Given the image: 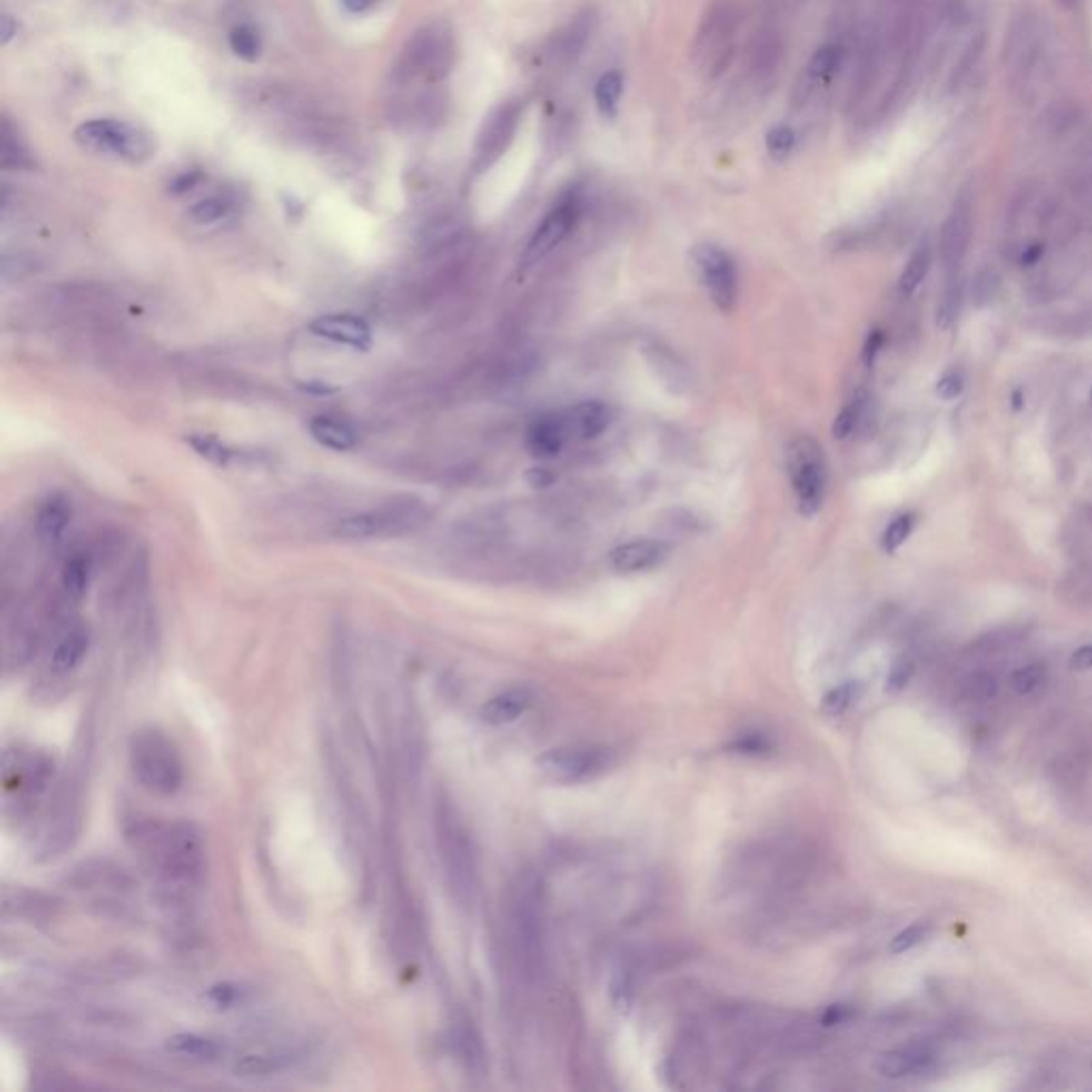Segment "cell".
<instances>
[{
    "label": "cell",
    "instance_id": "6da1fadb",
    "mask_svg": "<svg viewBox=\"0 0 1092 1092\" xmlns=\"http://www.w3.org/2000/svg\"><path fill=\"white\" fill-rule=\"evenodd\" d=\"M133 849L174 888H190L204 877L207 854L204 832L190 821H139L128 830Z\"/></svg>",
    "mask_w": 1092,
    "mask_h": 1092
},
{
    "label": "cell",
    "instance_id": "7a4b0ae2",
    "mask_svg": "<svg viewBox=\"0 0 1092 1092\" xmlns=\"http://www.w3.org/2000/svg\"><path fill=\"white\" fill-rule=\"evenodd\" d=\"M455 58L457 45L452 30L442 22L429 24L406 43L395 69H392V79L397 85L416 82L427 85L438 84L452 71Z\"/></svg>",
    "mask_w": 1092,
    "mask_h": 1092
},
{
    "label": "cell",
    "instance_id": "3957f363",
    "mask_svg": "<svg viewBox=\"0 0 1092 1092\" xmlns=\"http://www.w3.org/2000/svg\"><path fill=\"white\" fill-rule=\"evenodd\" d=\"M133 775L147 791L171 796L184 783V764L175 742L156 728H144L133 734L128 745Z\"/></svg>",
    "mask_w": 1092,
    "mask_h": 1092
},
{
    "label": "cell",
    "instance_id": "277c9868",
    "mask_svg": "<svg viewBox=\"0 0 1092 1092\" xmlns=\"http://www.w3.org/2000/svg\"><path fill=\"white\" fill-rule=\"evenodd\" d=\"M1046 56V26L1039 14L1028 7L1011 17L1003 45L1005 82L1014 94H1024L1039 73Z\"/></svg>",
    "mask_w": 1092,
    "mask_h": 1092
},
{
    "label": "cell",
    "instance_id": "5b68a950",
    "mask_svg": "<svg viewBox=\"0 0 1092 1092\" xmlns=\"http://www.w3.org/2000/svg\"><path fill=\"white\" fill-rule=\"evenodd\" d=\"M435 824H438V848L446 879L457 898L462 903H468L476 888V862L472 840L451 807L440 805Z\"/></svg>",
    "mask_w": 1092,
    "mask_h": 1092
},
{
    "label": "cell",
    "instance_id": "8992f818",
    "mask_svg": "<svg viewBox=\"0 0 1092 1092\" xmlns=\"http://www.w3.org/2000/svg\"><path fill=\"white\" fill-rule=\"evenodd\" d=\"M75 139L85 150L98 152L128 163H144L154 154L156 144L150 133L114 118H96L77 126Z\"/></svg>",
    "mask_w": 1092,
    "mask_h": 1092
},
{
    "label": "cell",
    "instance_id": "52a82bcc",
    "mask_svg": "<svg viewBox=\"0 0 1092 1092\" xmlns=\"http://www.w3.org/2000/svg\"><path fill=\"white\" fill-rule=\"evenodd\" d=\"M785 462L799 511L805 517H813L821 508L826 491V462L821 446L809 435H799L789 442Z\"/></svg>",
    "mask_w": 1092,
    "mask_h": 1092
},
{
    "label": "cell",
    "instance_id": "ba28073f",
    "mask_svg": "<svg viewBox=\"0 0 1092 1092\" xmlns=\"http://www.w3.org/2000/svg\"><path fill=\"white\" fill-rule=\"evenodd\" d=\"M612 762V751L604 745H568L544 751L536 759V769L549 781L574 785L604 775Z\"/></svg>",
    "mask_w": 1092,
    "mask_h": 1092
},
{
    "label": "cell",
    "instance_id": "9c48e42d",
    "mask_svg": "<svg viewBox=\"0 0 1092 1092\" xmlns=\"http://www.w3.org/2000/svg\"><path fill=\"white\" fill-rule=\"evenodd\" d=\"M736 30H739V11L732 0L715 3L704 17L696 41L698 63L709 75H717L726 69L734 54Z\"/></svg>",
    "mask_w": 1092,
    "mask_h": 1092
},
{
    "label": "cell",
    "instance_id": "30bf717a",
    "mask_svg": "<svg viewBox=\"0 0 1092 1092\" xmlns=\"http://www.w3.org/2000/svg\"><path fill=\"white\" fill-rule=\"evenodd\" d=\"M691 263L710 302L723 314H730L739 302V273L728 250L710 242L696 243L691 248Z\"/></svg>",
    "mask_w": 1092,
    "mask_h": 1092
},
{
    "label": "cell",
    "instance_id": "8fae6325",
    "mask_svg": "<svg viewBox=\"0 0 1092 1092\" xmlns=\"http://www.w3.org/2000/svg\"><path fill=\"white\" fill-rule=\"evenodd\" d=\"M521 118H523V101H519V98L500 103L484 118L481 131L476 134L474 161H472L478 174L493 167L506 154L508 147L512 145L514 134L519 131Z\"/></svg>",
    "mask_w": 1092,
    "mask_h": 1092
},
{
    "label": "cell",
    "instance_id": "7c38bea8",
    "mask_svg": "<svg viewBox=\"0 0 1092 1092\" xmlns=\"http://www.w3.org/2000/svg\"><path fill=\"white\" fill-rule=\"evenodd\" d=\"M422 514L419 506H395L367 511L342 519L335 525V536L343 540H373L384 536H397L419 525Z\"/></svg>",
    "mask_w": 1092,
    "mask_h": 1092
},
{
    "label": "cell",
    "instance_id": "4fadbf2b",
    "mask_svg": "<svg viewBox=\"0 0 1092 1092\" xmlns=\"http://www.w3.org/2000/svg\"><path fill=\"white\" fill-rule=\"evenodd\" d=\"M579 196L568 194L566 199H561L560 204L542 218L538 229L531 233L530 242H527L523 250V256H521V267L527 269L538 265V263L544 261L555 248H560V245L566 242L570 233H572L576 220H579Z\"/></svg>",
    "mask_w": 1092,
    "mask_h": 1092
},
{
    "label": "cell",
    "instance_id": "5bb4252c",
    "mask_svg": "<svg viewBox=\"0 0 1092 1092\" xmlns=\"http://www.w3.org/2000/svg\"><path fill=\"white\" fill-rule=\"evenodd\" d=\"M512 919L519 954H523L525 967L530 971H536L542 962V913H540V898L533 886L523 883L517 889Z\"/></svg>",
    "mask_w": 1092,
    "mask_h": 1092
},
{
    "label": "cell",
    "instance_id": "9a60e30c",
    "mask_svg": "<svg viewBox=\"0 0 1092 1092\" xmlns=\"http://www.w3.org/2000/svg\"><path fill=\"white\" fill-rule=\"evenodd\" d=\"M973 231V207L968 196H960L956 201L952 212L948 213L946 223L941 229V242H938V253H941L943 267L949 275H956L962 261H965L968 243H971Z\"/></svg>",
    "mask_w": 1092,
    "mask_h": 1092
},
{
    "label": "cell",
    "instance_id": "2e32d148",
    "mask_svg": "<svg viewBox=\"0 0 1092 1092\" xmlns=\"http://www.w3.org/2000/svg\"><path fill=\"white\" fill-rule=\"evenodd\" d=\"M668 553L670 549L661 540L636 538L615 546L609 553V563L619 574L649 572V570L660 568L668 560Z\"/></svg>",
    "mask_w": 1092,
    "mask_h": 1092
},
{
    "label": "cell",
    "instance_id": "e0dca14e",
    "mask_svg": "<svg viewBox=\"0 0 1092 1092\" xmlns=\"http://www.w3.org/2000/svg\"><path fill=\"white\" fill-rule=\"evenodd\" d=\"M310 333L329 340L342 346H351L354 351H370L372 329L363 318L354 314H324L310 323Z\"/></svg>",
    "mask_w": 1092,
    "mask_h": 1092
},
{
    "label": "cell",
    "instance_id": "ac0fdd59",
    "mask_svg": "<svg viewBox=\"0 0 1092 1092\" xmlns=\"http://www.w3.org/2000/svg\"><path fill=\"white\" fill-rule=\"evenodd\" d=\"M566 427L561 414H540L530 422L525 432V444L531 457L549 462L557 457L566 444Z\"/></svg>",
    "mask_w": 1092,
    "mask_h": 1092
},
{
    "label": "cell",
    "instance_id": "d6986e66",
    "mask_svg": "<svg viewBox=\"0 0 1092 1092\" xmlns=\"http://www.w3.org/2000/svg\"><path fill=\"white\" fill-rule=\"evenodd\" d=\"M568 438L593 440L602 435L611 425V410L604 402L587 400L574 403L561 414Z\"/></svg>",
    "mask_w": 1092,
    "mask_h": 1092
},
{
    "label": "cell",
    "instance_id": "ffe728a7",
    "mask_svg": "<svg viewBox=\"0 0 1092 1092\" xmlns=\"http://www.w3.org/2000/svg\"><path fill=\"white\" fill-rule=\"evenodd\" d=\"M531 704V693L523 687H514L501 693H495L481 707V720L489 726H506L517 721Z\"/></svg>",
    "mask_w": 1092,
    "mask_h": 1092
},
{
    "label": "cell",
    "instance_id": "44dd1931",
    "mask_svg": "<svg viewBox=\"0 0 1092 1092\" xmlns=\"http://www.w3.org/2000/svg\"><path fill=\"white\" fill-rule=\"evenodd\" d=\"M71 523V506L65 498H49L36 512V538L41 544L56 546Z\"/></svg>",
    "mask_w": 1092,
    "mask_h": 1092
},
{
    "label": "cell",
    "instance_id": "7402d4cb",
    "mask_svg": "<svg viewBox=\"0 0 1092 1092\" xmlns=\"http://www.w3.org/2000/svg\"><path fill=\"white\" fill-rule=\"evenodd\" d=\"M310 435L324 449L343 452L357 446V432L346 421L333 416H314L310 421Z\"/></svg>",
    "mask_w": 1092,
    "mask_h": 1092
},
{
    "label": "cell",
    "instance_id": "603a6c76",
    "mask_svg": "<svg viewBox=\"0 0 1092 1092\" xmlns=\"http://www.w3.org/2000/svg\"><path fill=\"white\" fill-rule=\"evenodd\" d=\"M167 1052L174 1054V1057L180 1058H190V1060H216L220 1054H223V1046L218 1044L216 1039H212V1037L199 1035V1033H177L171 1035L167 1039Z\"/></svg>",
    "mask_w": 1092,
    "mask_h": 1092
},
{
    "label": "cell",
    "instance_id": "cb8c5ba5",
    "mask_svg": "<svg viewBox=\"0 0 1092 1092\" xmlns=\"http://www.w3.org/2000/svg\"><path fill=\"white\" fill-rule=\"evenodd\" d=\"M88 647H90L88 631L82 628L69 631V634H66L63 640L58 642V647L54 649L52 668L56 672L75 670V668L82 664L85 653H88Z\"/></svg>",
    "mask_w": 1092,
    "mask_h": 1092
},
{
    "label": "cell",
    "instance_id": "d4e9b609",
    "mask_svg": "<svg viewBox=\"0 0 1092 1092\" xmlns=\"http://www.w3.org/2000/svg\"><path fill=\"white\" fill-rule=\"evenodd\" d=\"M932 265V248L928 245V242L919 243L916 250H913V254L909 256V261H907V265L903 269V273H900L898 280V291L900 294H905V297H909L919 288V284L926 280V275L930 272Z\"/></svg>",
    "mask_w": 1092,
    "mask_h": 1092
},
{
    "label": "cell",
    "instance_id": "484cf974",
    "mask_svg": "<svg viewBox=\"0 0 1092 1092\" xmlns=\"http://www.w3.org/2000/svg\"><path fill=\"white\" fill-rule=\"evenodd\" d=\"M926 1060H928V1057H926L922 1050H913V1047H909V1050H894L883 1054V1057L877 1060V1071H879L881 1076L892 1079L903 1077L918 1071Z\"/></svg>",
    "mask_w": 1092,
    "mask_h": 1092
},
{
    "label": "cell",
    "instance_id": "4316f807",
    "mask_svg": "<svg viewBox=\"0 0 1092 1092\" xmlns=\"http://www.w3.org/2000/svg\"><path fill=\"white\" fill-rule=\"evenodd\" d=\"M233 210H235V205H233L231 199H226V196H207V199L199 201V204H194L188 210V218L193 220L194 224L207 226V224H216L220 220L229 218Z\"/></svg>",
    "mask_w": 1092,
    "mask_h": 1092
},
{
    "label": "cell",
    "instance_id": "83f0119b",
    "mask_svg": "<svg viewBox=\"0 0 1092 1092\" xmlns=\"http://www.w3.org/2000/svg\"><path fill=\"white\" fill-rule=\"evenodd\" d=\"M90 585V561L84 555H73L63 566V587L73 600H79L88 591Z\"/></svg>",
    "mask_w": 1092,
    "mask_h": 1092
},
{
    "label": "cell",
    "instance_id": "f1b7e54d",
    "mask_svg": "<svg viewBox=\"0 0 1092 1092\" xmlns=\"http://www.w3.org/2000/svg\"><path fill=\"white\" fill-rule=\"evenodd\" d=\"M186 442L193 449L199 452L201 457L207 459V462L220 465V468H226V465H231L233 459L237 457L235 451H231L229 446L223 444L216 435H205V433H193L188 435Z\"/></svg>",
    "mask_w": 1092,
    "mask_h": 1092
},
{
    "label": "cell",
    "instance_id": "f546056e",
    "mask_svg": "<svg viewBox=\"0 0 1092 1092\" xmlns=\"http://www.w3.org/2000/svg\"><path fill=\"white\" fill-rule=\"evenodd\" d=\"M623 94V79L617 71L604 73L595 84V103L602 115H615L619 101Z\"/></svg>",
    "mask_w": 1092,
    "mask_h": 1092
},
{
    "label": "cell",
    "instance_id": "4dcf8cb0",
    "mask_svg": "<svg viewBox=\"0 0 1092 1092\" xmlns=\"http://www.w3.org/2000/svg\"><path fill=\"white\" fill-rule=\"evenodd\" d=\"M840 60H843V49L839 45L819 47L811 58V63H809V79H813V82H828V79L839 71Z\"/></svg>",
    "mask_w": 1092,
    "mask_h": 1092
},
{
    "label": "cell",
    "instance_id": "1f68e13d",
    "mask_svg": "<svg viewBox=\"0 0 1092 1092\" xmlns=\"http://www.w3.org/2000/svg\"><path fill=\"white\" fill-rule=\"evenodd\" d=\"M233 1069H235L237 1076H243V1077H265V1076H272V1073L282 1069V1058L273 1057V1054H259V1052L243 1054L242 1058H237V1063Z\"/></svg>",
    "mask_w": 1092,
    "mask_h": 1092
},
{
    "label": "cell",
    "instance_id": "d6a6232c",
    "mask_svg": "<svg viewBox=\"0 0 1092 1092\" xmlns=\"http://www.w3.org/2000/svg\"><path fill=\"white\" fill-rule=\"evenodd\" d=\"M231 52L245 63H256L261 56V36L253 26H235L229 35Z\"/></svg>",
    "mask_w": 1092,
    "mask_h": 1092
},
{
    "label": "cell",
    "instance_id": "836d02e7",
    "mask_svg": "<svg viewBox=\"0 0 1092 1092\" xmlns=\"http://www.w3.org/2000/svg\"><path fill=\"white\" fill-rule=\"evenodd\" d=\"M864 403H867L864 402V392H856V395L851 397L848 403H845L837 419H834V425H832L834 438L845 440L856 432L858 422H860V419H862Z\"/></svg>",
    "mask_w": 1092,
    "mask_h": 1092
},
{
    "label": "cell",
    "instance_id": "e575fe53",
    "mask_svg": "<svg viewBox=\"0 0 1092 1092\" xmlns=\"http://www.w3.org/2000/svg\"><path fill=\"white\" fill-rule=\"evenodd\" d=\"M0 134H3V167H30L33 161H30L28 150L24 147L22 141L15 137L14 128H11L7 120L3 122V131H0Z\"/></svg>",
    "mask_w": 1092,
    "mask_h": 1092
},
{
    "label": "cell",
    "instance_id": "d590c367",
    "mask_svg": "<svg viewBox=\"0 0 1092 1092\" xmlns=\"http://www.w3.org/2000/svg\"><path fill=\"white\" fill-rule=\"evenodd\" d=\"M856 698H858V683H843V685L834 687V690H830L824 698H821L819 709L824 715L839 717L856 702Z\"/></svg>",
    "mask_w": 1092,
    "mask_h": 1092
},
{
    "label": "cell",
    "instance_id": "8d00e7d4",
    "mask_svg": "<svg viewBox=\"0 0 1092 1092\" xmlns=\"http://www.w3.org/2000/svg\"><path fill=\"white\" fill-rule=\"evenodd\" d=\"M960 308V284L958 280H956V275H949L946 288H943L941 299H938L937 305V324L938 327L948 329L949 324L954 323L956 314H958Z\"/></svg>",
    "mask_w": 1092,
    "mask_h": 1092
},
{
    "label": "cell",
    "instance_id": "74e56055",
    "mask_svg": "<svg viewBox=\"0 0 1092 1092\" xmlns=\"http://www.w3.org/2000/svg\"><path fill=\"white\" fill-rule=\"evenodd\" d=\"M913 523H916V517L909 512L900 514V517L894 519L892 523L886 527V531H883L881 549L886 551V553H897L900 546L907 542V538L911 536Z\"/></svg>",
    "mask_w": 1092,
    "mask_h": 1092
},
{
    "label": "cell",
    "instance_id": "f35d334b",
    "mask_svg": "<svg viewBox=\"0 0 1092 1092\" xmlns=\"http://www.w3.org/2000/svg\"><path fill=\"white\" fill-rule=\"evenodd\" d=\"M796 145V133L788 124H779L770 128L766 134V150L772 158H785L791 154Z\"/></svg>",
    "mask_w": 1092,
    "mask_h": 1092
},
{
    "label": "cell",
    "instance_id": "ab89813d",
    "mask_svg": "<svg viewBox=\"0 0 1092 1092\" xmlns=\"http://www.w3.org/2000/svg\"><path fill=\"white\" fill-rule=\"evenodd\" d=\"M930 924L928 922H918L909 926V928H905L903 932H898L897 937L892 938V943H889V952L892 954H903L909 952L911 948L919 946V943L926 941L930 935Z\"/></svg>",
    "mask_w": 1092,
    "mask_h": 1092
},
{
    "label": "cell",
    "instance_id": "60d3db41",
    "mask_svg": "<svg viewBox=\"0 0 1092 1092\" xmlns=\"http://www.w3.org/2000/svg\"><path fill=\"white\" fill-rule=\"evenodd\" d=\"M1044 679H1046L1044 664H1028L1014 672V677H1011V685H1014V690L1018 693H1030V691H1035L1041 683H1044Z\"/></svg>",
    "mask_w": 1092,
    "mask_h": 1092
},
{
    "label": "cell",
    "instance_id": "b9f144b4",
    "mask_svg": "<svg viewBox=\"0 0 1092 1092\" xmlns=\"http://www.w3.org/2000/svg\"><path fill=\"white\" fill-rule=\"evenodd\" d=\"M732 750L745 753V756H759V753L770 750V742L762 734H747L734 742Z\"/></svg>",
    "mask_w": 1092,
    "mask_h": 1092
},
{
    "label": "cell",
    "instance_id": "7bdbcfd3",
    "mask_svg": "<svg viewBox=\"0 0 1092 1092\" xmlns=\"http://www.w3.org/2000/svg\"><path fill=\"white\" fill-rule=\"evenodd\" d=\"M967 687H968V693H971L973 698L986 700V698L995 696L997 680H995V677H990V674H975V677L968 680Z\"/></svg>",
    "mask_w": 1092,
    "mask_h": 1092
},
{
    "label": "cell",
    "instance_id": "ee69618b",
    "mask_svg": "<svg viewBox=\"0 0 1092 1092\" xmlns=\"http://www.w3.org/2000/svg\"><path fill=\"white\" fill-rule=\"evenodd\" d=\"M962 389H965V380H962L960 373H948L937 384L938 397H943V400H956Z\"/></svg>",
    "mask_w": 1092,
    "mask_h": 1092
},
{
    "label": "cell",
    "instance_id": "f6af8a7d",
    "mask_svg": "<svg viewBox=\"0 0 1092 1092\" xmlns=\"http://www.w3.org/2000/svg\"><path fill=\"white\" fill-rule=\"evenodd\" d=\"M237 997H239L237 988L231 984H218V986L210 988V992H207V998H210L216 1008H231V1005L237 1001Z\"/></svg>",
    "mask_w": 1092,
    "mask_h": 1092
},
{
    "label": "cell",
    "instance_id": "bcb514c9",
    "mask_svg": "<svg viewBox=\"0 0 1092 1092\" xmlns=\"http://www.w3.org/2000/svg\"><path fill=\"white\" fill-rule=\"evenodd\" d=\"M911 674H913V666L909 664V661H898V664H894L892 672H889V677H888V690L889 691L903 690V687L909 683Z\"/></svg>",
    "mask_w": 1092,
    "mask_h": 1092
},
{
    "label": "cell",
    "instance_id": "7dc6e473",
    "mask_svg": "<svg viewBox=\"0 0 1092 1092\" xmlns=\"http://www.w3.org/2000/svg\"><path fill=\"white\" fill-rule=\"evenodd\" d=\"M883 340H886V337H883V331H879V329L870 331V335L867 337V342H864V348H862L864 365L870 367L875 363L877 354H879L881 346H883Z\"/></svg>",
    "mask_w": 1092,
    "mask_h": 1092
},
{
    "label": "cell",
    "instance_id": "c3c4849f",
    "mask_svg": "<svg viewBox=\"0 0 1092 1092\" xmlns=\"http://www.w3.org/2000/svg\"><path fill=\"white\" fill-rule=\"evenodd\" d=\"M527 482L531 484V487L536 489H546L551 487L557 481V474L551 468H546V465H536V468H531L527 472Z\"/></svg>",
    "mask_w": 1092,
    "mask_h": 1092
},
{
    "label": "cell",
    "instance_id": "681fc988",
    "mask_svg": "<svg viewBox=\"0 0 1092 1092\" xmlns=\"http://www.w3.org/2000/svg\"><path fill=\"white\" fill-rule=\"evenodd\" d=\"M1071 668H1076V670H1090L1092 668V644L1079 647L1077 651L1073 653Z\"/></svg>",
    "mask_w": 1092,
    "mask_h": 1092
},
{
    "label": "cell",
    "instance_id": "f907efd6",
    "mask_svg": "<svg viewBox=\"0 0 1092 1092\" xmlns=\"http://www.w3.org/2000/svg\"><path fill=\"white\" fill-rule=\"evenodd\" d=\"M1041 256H1044V243L1035 242V243H1030V245H1027V248L1022 250L1020 263H1022L1024 267H1033V265H1037V263L1041 261Z\"/></svg>",
    "mask_w": 1092,
    "mask_h": 1092
},
{
    "label": "cell",
    "instance_id": "816d5d0a",
    "mask_svg": "<svg viewBox=\"0 0 1092 1092\" xmlns=\"http://www.w3.org/2000/svg\"><path fill=\"white\" fill-rule=\"evenodd\" d=\"M199 180H201V175H199V174H196V171H190V174H182V175H180V177H175V180H174V184H171V190H174V193H175V194H182V193H188V190H190V188H193V186H194V184H196V182H199Z\"/></svg>",
    "mask_w": 1092,
    "mask_h": 1092
},
{
    "label": "cell",
    "instance_id": "f5cc1de1",
    "mask_svg": "<svg viewBox=\"0 0 1092 1092\" xmlns=\"http://www.w3.org/2000/svg\"><path fill=\"white\" fill-rule=\"evenodd\" d=\"M378 0H342V7L346 9L348 14H365V11L372 9Z\"/></svg>",
    "mask_w": 1092,
    "mask_h": 1092
},
{
    "label": "cell",
    "instance_id": "db71d44e",
    "mask_svg": "<svg viewBox=\"0 0 1092 1092\" xmlns=\"http://www.w3.org/2000/svg\"><path fill=\"white\" fill-rule=\"evenodd\" d=\"M0 35H3V45H7V43L17 35V22L14 20V17L3 15V30H0Z\"/></svg>",
    "mask_w": 1092,
    "mask_h": 1092
},
{
    "label": "cell",
    "instance_id": "11a10c76",
    "mask_svg": "<svg viewBox=\"0 0 1092 1092\" xmlns=\"http://www.w3.org/2000/svg\"><path fill=\"white\" fill-rule=\"evenodd\" d=\"M303 389L310 391V392H318V395H329V392L335 391L333 386L327 384V382H305Z\"/></svg>",
    "mask_w": 1092,
    "mask_h": 1092
},
{
    "label": "cell",
    "instance_id": "9f6ffc18",
    "mask_svg": "<svg viewBox=\"0 0 1092 1092\" xmlns=\"http://www.w3.org/2000/svg\"><path fill=\"white\" fill-rule=\"evenodd\" d=\"M1022 406H1024V403H1022V392H1020V391H1016V392H1014V408H1016V410H1020Z\"/></svg>",
    "mask_w": 1092,
    "mask_h": 1092
},
{
    "label": "cell",
    "instance_id": "6f0895ef",
    "mask_svg": "<svg viewBox=\"0 0 1092 1092\" xmlns=\"http://www.w3.org/2000/svg\"><path fill=\"white\" fill-rule=\"evenodd\" d=\"M1060 3H1063L1065 7H1069V9H1071V7H1076V5H1077V0H1060Z\"/></svg>",
    "mask_w": 1092,
    "mask_h": 1092
}]
</instances>
